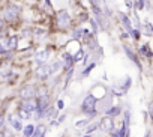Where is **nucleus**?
<instances>
[{
    "mask_svg": "<svg viewBox=\"0 0 153 137\" xmlns=\"http://www.w3.org/2000/svg\"><path fill=\"white\" fill-rule=\"evenodd\" d=\"M96 104H98V98L93 95V94H87L81 103V112L89 115L90 118L96 116L98 112H96Z\"/></svg>",
    "mask_w": 153,
    "mask_h": 137,
    "instance_id": "f257e3e1",
    "label": "nucleus"
},
{
    "mask_svg": "<svg viewBox=\"0 0 153 137\" xmlns=\"http://www.w3.org/2000/svg\"><path fill=\"white\" fill-rule=\"evenodd\" d=\"M56 20H57V27L60 30H68L71 29L72 26V20H71V15L66 9H60L57 14H56Z\"/></svg>",
    "mask_w": 153,
    "mask_h": 137,
    "instance_id": "f03ea898",
    "label": "nucleus"
},
{
    "mask_svg": "<svg viewBox=\"0 0 153 137\" xmlns=\"http://www.w3.org/2000/svg\"><path fill=\"white\" fill-rule=\"evenodd\" d=\"M117 17H119V20H120V24L123 26V29L128 32V35L131 33V30L134 29L132 27V20H131V15H128V14H125V12H119L117 14Z\"/></svg>",
    "mask_w": 153,
    "mask_h": 137,
    "instance_id": "7ed1b4c3",
    "label": "nucleus"
},
{
    "mask_svg": "<svg viewBox=\"0 0 153 137\" xmlns=\"http://www.w3.org/2000/svg\"><path fill=\"white\" fill-rule=\"evenodd\" d=\"M117 85H119V92H116V95H125V94L128 92V89L131 88L132 80H131L129 76H125V77H122V79L119 80Z\"/></svg>",
    "mask_w": 153,
    "mask_h": 137,
    "instance_id": "20e7f679",
    "label": "nucleus"
},
{
    "mask_svg": "<svg viewBox=\"0 0 153 137\" xmlns=\"http://www.w3.org/2000/svg\"><path fill=\"white\" fill-rule=\"evenodd\" d=\"M99 124H101V130H102V131H105V133H113V131H114V119H113L111 116L105 115V116L99 121Z\"/></svg>",
    "mask_w": 153,
    "mask_h": 137,
    "instance_id": "39448f33",
    "label": "nucleus"
},
{
    "mask_svg": "<svg viewBox=\"0 0 153 137\" xmlns=\"http://www.w3.org/2000/svg\"><path fill=\"white\" fill-rule=\"evenodd\" d=\"M51 74H53V66L48 63H41L39 68L36 70V76L39 79H48Z\"/></svg>",
    "mask_w": 153,
    "mask_h": 137,
    "instance_id": "423d86ee",
    "label": "nucleus"
},
{
    "mask_svg": "<svg viewBox=\"0 0 153 137\" xmlns=\"http://www.w3.org/2000/svg\"><path fill=\"white\" fill-rule=\"evenodd\" d=\"M18 14H20V8L15 6V5H11V6L5 11V20H6V21H15L17 17H18Z\"/></svg>",
    "mask_w": 153,
    "mask_h": 137,
    "instance_id": "0eeeda50",
    "label": "nucleus"
},
{
    "mask_svg": "<svg viewBox=\"0 0 153 137\" xmlns=\"http://www.w3.org/2000/svg\"><path fill=\"white\" fill-rule=\"evenodd\" d=\"M21 109H24V110H27V112H30V113L36 112V109H38V100H35V98L23 100V103H21Z\"/></svg>",
    "mask_w": 153,
    "mask_h": 137,
    "instance_id": "6e6552de",
    "label": "nucleus"
},
{
    "mask_svg": "<svg viewBox=\"0 0 153 137\" xmlns=\"http://www.w3.org/2000/svg\"><path fill=\"white\" fill-rule=\"evenodd\" d=\"M123 50H125V53H126L128 59H129V60H132V62H134V63H135V65L140 68V70H141V63H140L138 56H137V54H135V53H134V51H132V50L128 47V45H123Z\"/></svg>",
    "mask_w": 153,
    "mask_h": 137,
    "instance_id": "1a4fd4ad",
    "label": "nucleus"
},
{
    "mask_svg": "<svg viewBox=\"0 0 153 137\" xmlns=\"http://www.w3.org/2000/svg\"><path fill=\"white\" fill-rule=\"evenodd\" d=\"M48 57H50V48H44V50H41V51H38V53H36L35 60L41 65V63H45Z\"/></svg>",
    "mask_w": 153,
    "mask_h": 137,
    "instance_id": "9d476101",
    "label": "nucleus"
},
{
    "mask_svg": "<svg viewBox=\"0 0 153 137\" xmlns=\"http://www.w3.org/2000/svg\"><path fill=\"white\" fill-rule=\"evenodd\" d=\"M35 88L33 86H26V88H23L21 89V92H20V95H21V98L23 100H27V98H33V95H35Z\"/></svg>",
    "mask_w": 153,
    "mask_h": 137,
    "instance_id": "9b49d317",
    "label": "nucleus"
},
{
    "mask_svg": "<svg viewBox=\"0 0 153 137\" xmlns=\"http://www.w3.org/2000/svg\"><path fill=\"white\" fill-rule=\"evenodd\" d=\"M63 62H65V68H66V70H72V66L75 63V59H74V56L71 53H65L63 54Z\"/></svg>",
    "mask_w": 153,
    "mask_h": 137,
    "instance_id": "f8f14e48",
    "label": "nucleus"
},
{
    "mask_svg": "<svg viewBox=\"0 0 153 137\" xmlns=\"http://www.w3.org/2000/svg\"><path fill=\"white\" fill-rule=\"evenodd\" d=\"M120 113H122V107H120V106H111L110 109L105 110V115H108V116H111V118H116V116H119Z\"/></svg>",
    "mask_w": 153,
    "mask_h": 137,
    "instance_id": "ddd939ff",
    "label": "nucleus"
},
{
    "mask_svg": "<svg viewBox=\"0 0 153 137\" xmlns=\"http://www.w3.org/2000/svg\"><path fill=\"white\" fill-rule=\"evenodd\" d=\"M17 45H18V36H11L9 39H8V42H6V48H9V50H14V48H17Z\"/></svg>",
    "mask_w": 153,
    "mask_h": 137,
    "instance_id": "4468645a",
    "label": "nucleus"
},
{
    "mask_svg": "<svg viewBox=\"0 0 153 137\" xmlns=\"http://www.w3.org/2000/svg\"><path fill=\"white\" fill-rule=\"evenodd\" d=\"M141 32H143L144 35L152 36V35H153V24H152V23H149V21H146V24L141 27Z\"/></svg>",
    "mask_w": 153,
    "mask_h": 137,
    "instance_id": "2eb2a0df",
    "label": "nucleus"
},
{
    "mask_svg": "<svg viewBox=\"0 0 153 137\" xmlns=\"http://www.w3.org/2000/svg\"><path fill=\"white\" fill-rule=\"evenodd\" d=\"M149 0H137V3H135V9L137 11H144L146 8H149Z\"/></svg>",
    "mask_w": 153,
    "mask_h": 137,
    "instance_id": "dca6fc26",
    "label": "nucleus"
},
{
    "mask_svg": "<svg viewBox=\"0 0 153 137\" xmlns=\"http://www.w3.org/2000/svg\"><path fill=\"white\" fill-rule=\"evenodd\" d=\"M98 128H101V124L99 122H92V124H89L87 127H86V134H92L93 131H96Z\"/></svg>",
    "mask_w": 153,
    "mask_h": 137,
    "instance_id": "f3484780",
    "label": "nucleus"
},
{
    "mask_svg": "<svg viewBox=\"0 0 153 137\" xmlns=\"http://www.w3.org/2000/svg\"><path fill=\"white\" fill-rule=\"evenodd\" d=\"M140 53L143 54V56H146V57H153V53H152V50L149 48V44H144L141 48H140Z\"/></svg>",
    "mask_w": 153,
    "mask_h": 137,
    "instance_id": "a211bd4d",
    "label": "nucleus"
},
{
    "mask_svg": "<svg viewBox=\"0 0 153 137\" xmlns=\"http://www.w3.org/2000/svg\"><path fill=\"white\" fill-rule=\"evenodd\" d=\"M45 133H47V128H45L44 125H39V127L35 130V133H33L32 137H45Z\"/></svg>",
    "mask_w": 153,
    "mask_h": 137,
    "instance_id": "6ab92c4d",
    "label": "nucleus"
},
{
    "mask_svg": "<svg viewBox=\"0 0 153 137\" xmlns=\"http://www.w3.org/2000/svg\"><path fill=\"white\" fill-rule=\"evenodd\" d=\"M35 130H36V128H35L33 125H27V127L23 128V136H24V137H32L33 133H35Z\"/></svg>",
    "mask_w": 153,
    "mask_h": 137,
    "instance_id": "aec40b11",
    "label": "nucleus"
},
{
    "mask_svg": "<svg viewBox=\"0 0 153 137\" xmlns=\"http://www.w3.org/2000/svg\"><path fill=\"white\" fill-rule=\"evenodd\" d=\"M129 38H132L134 41H138L141 38V30L140 29H132L131 33H129Z\"/></svg>",
    "mask_w": 153,
    "mask_h": 137,
    "instance_id": "412c9836",
    "label": "nucleus"
},
{
    "mask_svg": "<svg viewBox=\"0 0 153 137\" xmlns=\"http://www.w3.org/2000/svg\"><path fill=\"white\" fill-rule=\"evenodd\" d=\"M9 122H11V125L14 127V130H17V131H21V130H23V125H21L20 121H17V119H14V118H9Z\"/></svg>",
    "mask_w": 153,
    "mask_h": 137,
    "instance_id": "4be33fe9",
    "label": "nucleus"
},
{
    "mask_svg": "<svg viewBox=\"0 0 153 137\" xmlns=\"http://www.w3.org/2000/svg\"><path fill=\"white\" fill-rule=\"evenodd\" d=\"M30 112H27V110H24V109H20L18 110V116H20V119H29L30 118Z\"/></svg>",
    "mask_w": 153,
    "mask_h": 137,
    "instance_id": "5701e85b",
    "label": "nucleus"
},
{
    "mask_svg": "<svg viewBox=\"0 0 153 137\" xmlns=\"http://www.w3.org/2000/svg\"><path fill=\"white\" fill-rule=\"evenodd\" d=\"M51 66H53V73H57L60 68L63 66V62H62V60H60V62L57 60V62H54V65H51Z\"/></svg>",
    "mask_w": 153,
    "mask_h": 137,
    "instance_id": "b1692460",
    "label": "nucleus"
},
{
    "mask_svg": "<svg viewBox=\"0 0 153 137\" xmlns=\"http://www.w3.org/2000/svg\"><path fill=\"white\" fill-rule=\"evenodd\" d=\"M93 68H95V63H90V65H89V66L86 68V70H84V73H81V76H83V77L89 76V74H90V71L93 70Z\"/></svg>",
    "mask_w": 153,
    "mask_h": 137,
    "instance_id": "393cba45",
    "label": "nucleus"
},
{
    "mask_svg": "<svg viewBox=\"0 0 153 137\" xmlns=\"http://www.w3.org/2000/svg\"><path fill=\"white\" fill-rule=\"evenodd\" d=\"M90 119H92V118H89V119H84V121H78V122H76L75 125H76V127H87V124L90 122Z\"/></svg>",
    "mask_w": 153,
    "mask_h": 137,
    "instance_id": "a878e982",
    "label": "nucleus"
},
{
    "mask_svg": "<svg viewBox=\"0 0 153 137\" xmlns=\"http://www.w3.org/2000/svg\"><path fill=\"white\" fill-rule=\"evenodd\" d=\"M149 113H150V118H152V122H153V103L149 104Z\"/></svg>",
    "mask_w": 153,
    "mask_h": 137,
    "instance_id": "bb28decb",
    "label": "nucleus"
},
{
    "mask_svg": "<svg viewBox=\"0 0 153 137\" xmlns=\"http://www.w3.org/2000/svg\"><path fill=\"white\" fill-rule=\"evenodd\" d=\"M63 107H65V106H63V100H59V101H57V109L62 110Z\"/></svg>",
    "mask_w": 153,
    "mask_h": 137,
    "instance_id": "cd10ccee",
    "label": "nucleus"
},
{
    "mask_svg": "<svg viewBox=\"0 0 153 137\" xmlns=\"http://www.w3.org/2000/svg\"><path fill=\"white\" fill-rule=\"evenodd\" d=\"M110 134H111V137H120L117 131H113V133H110Z\"/></svg>",
    "mask_w": 153,
    "mask_h": 137,
    "instance_id": "c85d7f7f",
    "label": "nucleus"
},
{
    "mask_svg": "<svg viewBox=\"0 0 153 137\" xmlns=\"http://www.w3.org/2000/svg\"><path fill=\"white\" fill-rule=\"evenodd\" d=\"M0 53H5V47L2 45V42H0Z\"/></svg>",
    "mask_w": 153,
    "mask_h": 137,
    "instance_id": "c756f323",
    "label": "nucleus"
},
{
    "mask_svg": "<svg viewBox=\"0 0 153 137\" xmlns=\"http://www.w3.org/2000/svg\"><path fill=\"white\" fill-rule=\"evenodd\" d=\"M3 119H5L3 116H0V128H2V125H3Z\"/></svg>",
    "mask_w": 153,
    "mask_h": 137,
    "instance_id": "7c9ffc66",
    "label": "nucleus"
},
{
    "mask_svg": "<svg viewBox=\"0 0 153 137\" xmlns=\"http://www.w3.org/2000/svg\"><path fill=\"white\" fill-rule=\"evenodd\" d=\"M3 26H5V21H3V20H2V18H0V29H2V27H3Z\"/></svg>",
    "mask_w": 153,
    "mask_h": 137,
    "instance_id": "2f4dec72",
    "label": "nucleus"
},
{
    "mask_svg": "<svg viewBox=\"0 0 153 137\" xmlns=\"http://www.w3.org/2000/svg\"><path fill=\"white\" fill-rule=\"evenodd\" d=\"M144 137H152V133H150V131H147V133L144 134Z\"/></svg>",
    "mask_w": 153,
    "mask_h": 137,
    "instance_id": "473e14b6",
    "label": "nucleus"
},
{
    "mask_svg": "<svg viewBox=\"0 0 153 137\" xmlns=\"http://www.w3.org/2000/svg\"><path fill=\"white\" fill-rule=\"evenodd\" d=\"M0 137H5V133H0Z\"/></svg>",
    "mask_w": 153,
    "mask_h": 137,
    "instance_id": "72a5a7b5",
    "label": "nucleus"
},
{
    "mask_svg": "<svg viewBox=\"0 0 153 137\" xmlns=\"http://www.w3.org/2000/svg\"><path fill=\"white\" fill-rule=\"evenodd\" d=\"M83 137H92V136H90V134H86V136H83Z\"/></svg>",
    "mask_w": 153,
    "mask_h": 137,
    "instance_id": "f704fd0d",
    "label": "nucleus"
}]
</instances>
